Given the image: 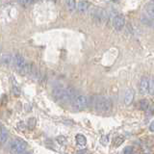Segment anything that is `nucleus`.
<instances>
[{
	"label": "nucleus",
	"mask_w": 154,
	"mask_h": 154,
	"mask_svg": "<svg viewBox=\"0 0 154 154\" xmlns=\"http://www.w3.org/2000/svg\"><path fill=\"white\" fill-rule=\"evenodd\" d=\"M91 104L100 113H106L112 109V101L109 97L104 95H94L91 97Z\"/></svg>",
	"instance_id": "obj_1"
},
{
	"label": "nucleus",
	"mask_w": 154,
	"mask_h": 154,
	"mask_svg": "<svg viewBox=\"0 0 154 154\" xmlns=\"http://www.w3.org/2000/svg\"><path fill=\"white\" fill-rule=\"evenodd\" d=\"M72 107L75 110H84L88 108L91 104V99L86 95H78L72 101Z\"/></svg>",
	"instance_id": "obj_2"
},
{
	"label": "nucleus",
	"mask_w": 154,
	"mask_h": 154,
	"mask_svg": "<svg viewBox=\"0 0 154 154\" xmlns=\"http://www.w3.org/2000/svg\"><path fill=\"white\" fill-rule=\"evenodd\" d=\"M10 148L13 152L22 153L27 148V143L20 139H14L10 143Z\"/></svg>",
	"instance_id": "obj_3"
},
{
	"label": "nucleus",
	"mask_w": 154,
	"mask_h": 154,
	"mask_svg": "<svg viewBox=\"0 0 154 154\" xmlns=\"http://www.w3.org/2000/svg\"><path fill=\"white\" fill-rule=\"evenodd\" d=\"M76 96V91L71 87H69V88L65 89L59 101L61 102H72Z\"/></svg>",
	"instance_id": "obj_4"
},
{
	"label": "nucleus",
	"mask_w": 154,
	"mask_h": 154,
	"mask_svg": "<svg viewBox=\"0 0 154 154\" xmlns=\"http://www.w3.org/2000/svg\"><path fill=\"white\" fill-rule=\"evenodd\" d=\"M150 78L143 76L140 81V93L142 94H149V89H150Z\"/></svg>",
	"instance_id": "obj_5"
},
{
	"label": "nucleus",
	"mask_w": 154,
	"mask_h": 154,
	"mask_svg": "<svg viewBox=\"0 0 154 154\" xmlns=\"http://www.w3.org/2000/svg\"><path fill=\"white\" fill-rule=\"evenodd\" d=\"M125 25V18L122 14H116L113 18V26L117 31L122 30L123 27Z\"/></svg>",
	"instance_id": "obj_6"
},
{
	"label": "nucleus",
	"mask_w": 154,
	"mask_h": 154,
	"mask_svg": "<svg viewBox=\"0 0 154 154\" xmlns=\"http://www.w3.org/2000/svg\"><path fill=\"white\" fill-rule=\"evenodd\" d=\"M93 17L95 22L97 23H102L106 20L107 18V14L103 9H96L93 14Z\"/></svg>",
	"instance_id": "obj_7"
},
{
	"label": "nucleus",
	"mask_w": 154,
	"mask_h": 154,
	"mask_svg": "<svg viewBox=\"0 0 154 154\" xmlns=\"http://www.w3.org/2000/svg\"><path fill=\"white\" fill-rule=\"evenodd\" d=\"M26 63L27 62L25 61V59H24L22 55H20V54H14V65L17 69L18 71L23 69L24 66L26 65Z\"/></svg>",
	"instance_id": "obj_8"
},
{
	"label": "nucleus",
	"mask_w": 154,
	"mask_h": 154,
	"mask_svg": "<svg viewBox=\"0 0 154 154\" xmlns=\"http://www.w3.org/2000/svg\"><path fill=\"white\" fill-rule=\"evenodd\" d=\"M65 89L66 88L62 84H57L56 86H54V88H53V90H52V94H53V96H54V98L56 100H58V101L60 100Z\"/></svg>",
	"instance_id": "obj_9"
},
{
	"label": "nucleus",
	"mask_w": 154,
	"mask_h": 154,
	"mask_svg": "<svg viewBox=\"0 0 154 154\" xmlns=\"http://www.w3.org/2000/svg\"><path fill=\"white\" fill-rule=\"evenodd\" d=\"M91 6V3L88 1H84V0H81L79 1L78 5H77V10L80 12V13H85L89 10Z\"/></svg>",
	"instance_id": "obj_10"
},
{
	"label": "nucleus",
	"mask_w": 154,
	"mask_h": 154,
	"mask_svg": "<svg viewBox=\"0 0 154 154\" xmlns=\"http://www.w3.org/2000/svg\"><path fill=\"white\" fill-rule=\"evenodd\" d=\"M134 99V91L129 89L127 90V91L125 93V95H124V103L125 105H130L132 103V101Z\"/></svg>",
	"instance_id": "obj_11"
},
{
	"label": "nucleus",
	"mask_w": 154,
	"mask_h": 154,
	"mask_svg": "<svg viewBox=\"0 0 154 154\" xmlns=\"http://www.w3.org/2000/svg\"><path fill=\"white\" fill-rule=\"evenodd\" d=\"M1 62L4 66H11L12 64H14V56L10 54H3L1 58Z\"/></svg>",
	"instance_id": "obj_12"
},
{
	"label": "nucleus",
	"mask_w": 154,
	"mask_h": 154,
	"mask_svg": "<svg viewBox=\"0 0 154 154\" xmlns=\"http://www.w3.org/2000/svg\"><path fill=\"white\" fill-rule=\"evenodd\" d=\"M144 11H146V14L151 17L152 19H154V3H148L144 7Z\"/></svg>",
	"instance_id": "obj_13"
},
{
	"label": "nucleus",
	"mask_w": 154,
	"mask_h": 154,
	"mask_svg": "<svg viewBox=\"0 0 154 154\" xmlns=\"http://www.w3.org/2000/svg\"><path fill=\"white\" fill-rule=\"evenodd\" d=\"M0 131H1V133H0V143L3 144L8 140V132L2 125H1V127H0Z\"/></svg>",
	"instance_id": "obj_14"
},
{
	"label": "nucleus",
	"mask_w": 154,
	"mask_h": 154,
	"mask_svg": "<svg viewBox=\"0 0 154 154\" xmlns=\"http://www.w3.org/2000/svg\"><path fill=\"white\" fill-rule=\"evenodd\" d=\"M76 142L78 144H80V146H85V144L87 143V139L85 136H83V135H81V134H78V135H76Z\"/></svg>",
	"instance_id": "obj_15"
},
{
	"label": "nucleus",
	"mask_w": 154,
	"mask_h": 154,
	"mask_svg": "<svg viewBox=\"0 0 154 154\" xmlns=\"http://www.w3.org/2000/svg\"><path fill=\"white\" fill-rule=\"evenodd\" d=\"M150 102H149L148 100H146V99H143V100H141V102H140V104H139V106H140V109L141 110H143V111H146L147 109H148V107L150 106Z\"/></svg>",
	"instance_id": "obj_16"
},
{
	"label": "nucleus",
	"mask_w": 154,
	"mask_h": 154,
	"mask_svg": "<svg viewBox=\"0 0 154 154\" xmlns=\"http://www.w3.org/2000/svg\"><path fill=\"white\" fill-rule=\"evenodd\" d=\"M66 7L69 8L70 11H73V10L76 8V2L75 0H65Z\"/></svg>",
	"instance_id": "obj_17"
},
{
	"label": "nucleus",
	"mask_w": 154,
	"mask_h": 154,
	"mask_svg": "<svg viewBox=\"0 0 154 154\" xmlns=\"http://www.w3.org/2000/svg\"><path fill=\"white\" fill-rule=\"evenodd\" d=\"M152 20L153 19L151 18V17H149L148 16L147 17H146V16H143V17H142V22L144 24V25H148V26H152Z\"/></svg>",
	"instance_id": "obj_18"
},
{
	"label": "nucleus",
	"mask_w": 154,
	"mask_h": 154,
	"mask_svg": "<svg viewBox=\"0 0 154 154\" xmlns=\"http://www.w3.org/2000/svg\"><path fill=\"white\" fill-rule=\"evenodd\" d=\"M123 142H124V138L122 137V136H119V137L115 138L113 144H114V146H115V147H118V146H119L120 144H122Z\"/></svg>",
	"instance_id": "obj_19"
},
{
	"label": "nucleus",
	"mask_w": 154,
	"mask_h": 154,
	"mask_svg": "<svg viewBox=\"0 0 154 154\" xmlns=\"http://www.w3.org/2000/svg\"><path fill=\"white\" fill-rule=\"evenodd\" d=\"M17 2L23 7H28L33 4V0H17Z\"/></svg>",
	"instance_id": "obj_20"
},
{
	"label": "nucleus",
	"mask_w": 154,
	"mask_h": 154,
	"mask_svg": "<svg viewBox=\"0 0 154 154\" xmlns=\"http://www.w3.org/2000/svg\"><path fill=\"white\" fill-rule=\"evenodd\" d=\"M12 91L14 96H19L20 95V89L18 88L17 85H14L13 88H12Z\"/></svg>",
	"instance_id": "obj_21"
},
{
	"label": "nucleus",
	"mask_w": 154,
	"mask_h": 154,
	"mask_svg": "<svg viewBox=\"0 0 154 154\" xmlns=\"http://www.w3.org/2000/svg\"><path fill=\"white\" fill-rule=\"evenodd\" d=\"M35 124H36V120L35 119H30L28 122V127L29 129H34L35 128Z\"/></svg>",
	"instance_id": "obj_22"
},
{
	"label": "nucleus",
	"mask_w": 154,
	"mask_h": 154,
	"mask_svg": "<svg viewBox=\"0 0 154 154\" xmlns=\"http://www.w3.org/2000/svg\"><path fill=\"white\" fill-rule=\"evenodd\" d=\"M146 114L148 115V116H151V115H153L154 114V104H150V106L148 107V109L146 111Z\"/></svg>",
	"instance_id": "obj_23"
},
{
	"label": "nucleus",
	"mask_w": 154,
	"mask_h": 154,
	"mask_svg": "<svg viewBox=\"0 0 154 154\" xmlns=\"http://www.w3.org/2000/svg\"><path fill=\"white\" fill-rule=\"evenodd\" d=\"M57 142L59 143L60 144H66V140L64 136H60L57 138Z\"/></svg>",
	"instance_id": "obj_24"
},
{
	"label": "nucleus",
	"mask_w": 154,
	"mask_h": 154,
	"mask_svg": "<svg viewBox=\"0 0 154 154\" xmlns=\"http://www.w3.org/2000/svg\"><path fill=\"white\" fill-rule=\"evenodd\" d=\"M149 94H154V80H150V89H149Z\"/></svg>",
	"instance_id": "obj_25"
},
{
	"label": "nucleus",
	"mask_w": 154,
	"mask_h": 154,
	"mask_svg": "<svg viewBox=\"0 0 154 154\" xmlns=\"http://www.w3.org/2000/svg\"><path fill=\"white\" fill-rule=\"evenodd\" d=\"M133 152V147L132 146H126L123 149V153L128 154V153H132Z\"/></svg>",
	"instance_id": "obj_26"
},
{
	"label": "nucleus",
	"mask_w": 154,
	"mask_h": 154,
	"mask_svg": "<svg viewBox=\"0 0 154 154\" xmlns=\"http://www.w3.org/2000/svg\"><path fill=\"white\" fill-rule=\"evenodd\" d=\"M108 139H109V137H108V136H103L102 138H101L100 142L102 143L103 144H106V143H107V142H108Z\"/></svg>",
	"instance_id": "obj_27"
},
{
	"label": "nucleus",
	"mask_w": 154,
	"mask_h": 154,
	"mask_svg": "<svg viewBox=\"0 0 154 154\" xmlns=\"http://www.w3.org/2000/svg\"><path fill=\"white\" fill-rule=\"evenodd\" d=\"M149 129H150V131L154 132V122H151L150 126H149Z\"/></svg>",
	"instance_id": "obj_28"
},
{
	"label": "nucleus",
	"mask_w": 154,
	"mask_h": 154,
	"mask_svg": "<svg viewBox=\"0 0 154 154\" xmlns=\"http://www.w3.org/2000/svg\"><path fill=\"white\" fill-rule=\"evenodd\" d=\"M85 152H88L87 150H82V151H78V153H85Z\"/></svg>",
	"instance_id": "obj_29"
},
{
	"label": "nucleus",
	"mask_w": 154,
	"mask_h": 154,
	"mask_svg": "<svg viewBox=\"0 0 154 154\" xmlns=\"http://www.w3.org/2000/svg\"><path fill=\"white\" fill-rule=\"evenodd\" d=\"M114 1H118V0H114Z\"/></svg>",
	"instance_id": "obj_30"
},
{
	"label": "nucleus",
	"mask_w": 154,
	"mask_h": 154,
	"mask_svg": "<svg viewBox=\"0 0 154 154\" xmlns=\"http://www.w3.org/2000/svg\"><path fill=\"white\" fill-rule=\"evenodd\" d=\"M153 2H154V0H153Z\"/></svg>",
	"instance_id": "obj_31"
}]
</instances>
